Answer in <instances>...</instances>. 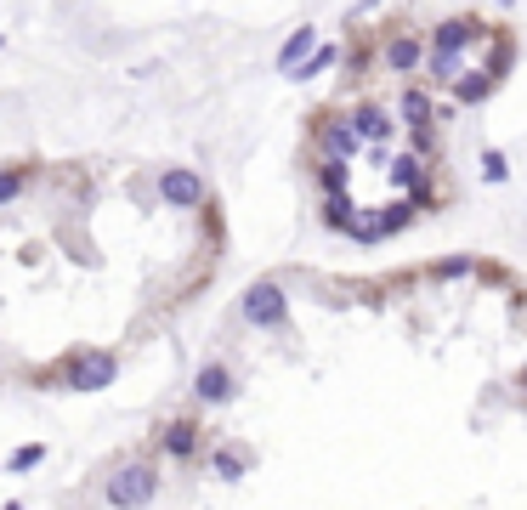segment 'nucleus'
<instances>
[{
  "label": "nucleus",
  "instance_id": "f257e3e1",
  "mask_svg": "<svg viewBox=\"0 0 527 510\" xmlns=\"http://www.w3.org/2000/svg\"><path fill=\"white\" fill-rule=\"evenodd\" d=\"M153 493H159V465H153V459H126V465L108 471L102 499L114 510H142V505H153Z\"/></svg>",
  "mask_w": 527,
  "mask_h": 510
},
{
  "label": "nucleus",
  "instance_id": "f03ea898",
  "mask_svg": "<svg viewBox=\"0 0 527 510\" xmlns=\"http://www.w3.org/2000/svg\"><path fill=\"white\" fill-rule=\"evenodd\" d=\"M318 142H323V153H329V159L335 165H346L352 159V153H358V136H352V125H346V114H323L318 119Z\"/></svg>",
  "mask_w": 527,
  "mask_h": 510
},
{
  "label": "nucleus",
  "instance_id": "7ed1b4c3",
  "mask_svg": "<svg viewBox=\"0 0 527 510\" xmlns=\"http://www.w3.org/2000/svg\"><path fill=\"white\" fill-rule=\"evenodd\" d=\"M244 312H250L255 323H284L289 301H284V289H278V284H255L250 295H244Z\"/></svg>",
  "mask_w": 527,
  "mask_h": 510
},
{
  "label": "nucleus",
  "instance_id": "20e7f679",
  "mask_svg": "<svg viewBox=\"0 0 527 510\" xmlns=\"http://www.w3.org/2000/svg\"><path fill=\"white\" fill-rule=\"evenodd\" d=\"M346 125H352V136H369V142H385V136L397 131V119L385 114L380 102H363L358 114H346Z\"/></svg>",
  "mask_w": 527,
  "mask_h": 510
},
{
  "label": "nucleus",
  "instance_id": "39448f33",
  "mask_svg": "<svg viewBox=\"0 0 527 510\" xmlns=\"http://www.w3.org/2000/svg\"><path fill=\"white\" fill-rule=\"evenodd\" d=\"M159 448L170 459H193L199 454V425L193 420H170V425H159Z\"/></svg>",
  "mask_w": 527,
  "mask_h": 510
},
{
  "label": "nucleus",
  "instance_id": "423d86ee",
  "mask_svg": "<svg viewBox=\"0 0 527 510\" xmlns=\"http://www.w3.org/2000/svg\"><path fill=\"white\" fill-rule=\"evenodd\" d=\"M114 358H91V363H74L69 368V385H74V392H97V385H108V380H114Z\"/></svg>",
  "mask_w": 527,
  "mask_h": 510
},
{
  "label": "nucleus",
  "instance_id": "0eeeda50",
  "mask_svg": "<svg viewBox=\"0 0 527 510\" xmlns=\"http://www.w3.org/2000/svg\"><path fill=\"white\" fill-rule=\"evenodd\" d=\"M397 108H402V119H409L414 131H431V114H437V108H431V91L426 85H409L397 97Z\"/></svg>",
  "mask_w": 527,
  "mask_h": 510
},
{
  "label": "nucleus",
  "instance_id": "6e6552de",
  "mask_svg": "<svg viewBox=\"0 0 527 510\" xmlns=\"http://www.w3.org/2000/svg\"><path fill=\"white\" fill-rule=\"evenodd\" d=\"M232 392H239V385H232V375H227L222 363H210L205 375H199V397H210V403H227Z\"/></svg>",
  "mask_w": 527,
  "mask_h": 510
},
{
  "label": "nucleus",
  "instance_id": "1a4fd4ad",
  "mask_svg": "<svg viewBox=\"0 0 527 510\" xmlns=\"http://www.w3.org/2000/svg\"><path fill=\"white\" fill-rule=\"evenodd\" d=\"M165 193L176 198V205H193V198L205 193V188H199V176H193V170H170V176H165Z\"/></svg>",
  "mask_w": 527,
  "mask_h": 510
},
{
  "label": "nucleus",
  "instance_id": "9d476101",
  "mask_svg": "<svg viewBox=\"0 0 527 510\" xmlns=\"http://www.w3.org/2000/svg\"><path fill=\"white\" fill-rule=\"evenodd\" d=\"M318 188H323V193H329V198H340V193H346V165H335V159H323V165H318Z\"/></svg>",
  "mask_w": 527,
  "mask_h": 510
},
{
  "label": "nucleus",
  "instance_id": "9b49d317",
  "mask_svg": "<svg viewBox=\"0 0 527 510\" xmlns=\"http://www.w3.org/2000/svg\"><path fill=\"white\" fill-rule=\"evenodd\" d=\"M385 63H392V69H414V63H420V40H392V45H385Z\"/></svg>",
  "mask_w": 527,
  "mask_h": 510
},
{
  "label": "nucleus",
  "instance_id": "f8f14e48",
  "mask_svg": "<svg viewBox=\"0 0 527 510\" xmlns=\"http://www.w3.org/2000/svg\"><path fill=\"white\" fill-rule=\"evenodd\" d=\"M23 193V170L12 165V170H0V205H6V198H18Z\"/></svg>",
  "mask_w": 527,
  "mask_h": 510
},
{
  "label": "nucleus",
  "instance_id": "ddd939ff",
  "mask_svg": "<svg viewBox=\"0 0 527 510\" xmlns=\"http://www.w3.org/2000/svg\"><path fill=\"white\" fill-rule=\"evenodd\" d=\"M323 215H329L335 233H346V227H352V205H340V198H329V205H323Z\"/></svg>",
  "mask_w": 527,
  "mask_h": 510
},
{
  "label": "nucleus",
  "instance_id": "4468645a",
  "mask_svg": "<svg viewBox=\"0 0 527 510\" xmlns=\"http://www.w3.org/2000/svg\"><path fill=\"white\" fill-rule=\"evenodd\" d=\"M215 471H222V476H239L244 459H239V454H222V459H215Z\"/></svg>",
  "mask_w": 527,
  "mask_h": 510
},
{
  "label": "nucleus",
  "instance_id": "2eb2a0df",
  "mask_svg": "<svg viewBox=\"0 0 527 510\" xmlns=\"http://www.w3.org/2000/svg\"><path fill=\"white\" fill-rule=\"evenodd\" d=\"M6 510H23V505H6Z\"/></svg>",
  "mask_w": 527,
  "mask_h": 510
}]
</instances>
